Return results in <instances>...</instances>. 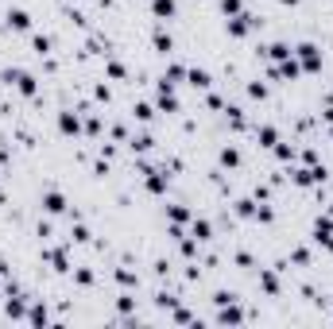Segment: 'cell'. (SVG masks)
Segmentation results:
<instances>
[{
    "label": "cell",
    "instance_id": "cell-1",
    "mask_svg": "<svg viewBox=\"0 0 333 329\" xmlns=\"http://www.w3.org/2000/svg\"><path fill=\"white\" fill-rule=\"evenodd\" d=\"M314 240L326 244V248H333V225L326 217H318V225H314Z\"/></svg>",
    "mask_w": 333,
    "mask_h": 329
},
{
    "label": "cell",
    "instance_id": "cell-2",
    "mask_svg": "<svg viewBox=\"0 0 333 329\" xmlns=\"http://www.w3.org/2000/svg\"><path fill=\"white\" fill-rule=\"evenodd\" d=\"M8 82H16V85H20V93H27V97L35 93V78H31V74H20V70L12 74V70H8Z\"/></svg>",
    "mask_w": 333,
    "mask_h": 329
},
{
    "label": "cell",
    "instance_id": "cell-3",
    "mask_svg": "<svg viewBox=\"0 0 333 329\" xmlns=\"http://www.w3.org/2000/svg\"><path fill=\"white\" fill-rule=\"evenodd\" d=\"M43 209H47V213H62V209H66V198H62L58 190L43 194Z\"/></svg>",
    "mask_w": 333,
    "mask_h": 329
},
{
    "label": "cell",
    "instance_id": "cell-4",
    "mask_svg": "<svg viewBox=\"0 0 333 329\" xmlns=\"http://www.w3.org/2000/svg\"><path fill=\"white\" fill-rule=\"evenodd\" d=\"M8 27H16V31H27V27H31V16H27L23 8H16V12H8Z\"/></svg>",
    "mask_w": 333,
    "mask_h": 329
},
{
    "label": "cell",
    "instance_id": "cell-5",
    "mask_svg": "<svg viewBox=\"0 0 333 329\" xmlns=\"http://www.w3.org/2000/svg\"><path fill=\"white\" fill-rule=\"evenodd\" d=\"M298 55H302V62H306V70H318V66H322V62H318V47H314V43H302V47H298Z\"/></svg>",
    "mask_w": 333,
    "mask_h": 329
},
{
    "label": "cell",
    "instance_id": "cell-6",
    "mask_svg": "<svg viewBox=\"0 0 333 329\" xmlns=\"http://www.w3.org/2000/svg\"><path fill=\"white\" fill-rule=\"evenodd\" d=\"M151 12H155L159 20H170V16H174V0H151Z\"/></svg>",
    "mask_w": 333,
    "mask_h": 329
},
{
    "label": "cell",
    "instance_id": "cell-7",
    "mask_svg": "<svg viewBox=\"0 0 333 329\" xmlns=\"http://www.w3.org/2000/svg\"><path fill=\"white\" fill-rule=\"evenodd\" d=\"M190 85H194V89H206V85H209V74H206V70H190Z\"/></svg>",
    "mask_w": 333,
    "mask_h": 329
},
{
    "label": "cell",
    "instance_id": "cell-8",
    "mask_svg": "<svg viewBox=\"0 0 333 329\" xmlns=\"http://www.w3.org/2000/svg\"><path fill=\"white\" fill-rule=\"evenodd\" d=\"M248 20H252V16H240V20H232V23H229V31H232V35H244V31H248Z\"/></svg>",
    "mask_w": 333,
    "mask_h": 329
},
{
    "label": "cell",
    "instance_id": "cell-9",
    "mask_svg": "<svg viewBox=\"0 0 333 329\" xmlns=\"http://www.w3.org/2000/svg\"><path fill=\"white\" fill-rule=\"evenodd\" d=\"M58 124H62V132H78V116H70V112H62Z\"/></svg>",
    "mask_w": 333,
    "mask_h": 329
},
{
    "label": "cell",
    "instance_id": "cell-10",
    "mask_svg": "<svg viewBox=\"0 0 333 329\" xmlns=\"http://www.w3.org/2000/svg\"><path fill=\"white\" fill-rule=\"evenodd\" d=\"M194 236L198 240H209V221H194Z\"/></svg>",
    "mask_w": 333,
    "mask_h": 329
},
{
    "label": "cell",
    "instance_id": "cell-11",
    "mask_svg": "<svg viewBox=\"0 0 333 329\" xmlns=\"http://www.w3.org/2000/svg\"><path fill=\"white\" fill-rule=\"evenodd\" d=\"M236 159H240V155H236L232 147H225V151H221V163H225V166H236Z\"/></svg>",
    "mask_w": 333,
    "mask_h": 329
},
{
    "label": "cell",
    "instance_id": "cell-12",
    "mask_svg": "<svg viewBox=\"0 0 333 329\" xmlns=\"http://www.w3.org/2000/svg\"><path fill=\"white\" fill-rule=\"evenodd\" d=\"M221 322H240V310H232V306L221 310Z\"/></svg>",
    "mask_w": 333,
    "mask_h": 329
},
{
    "label": "cell",
    "instance_id": "cell-13",
    "mask_svg": "<svg viewBox=\"0 0 333 329\" xmlns=\"http://www.w3.org/2000/svg\"><path fill=\"white\" fill-rule=\"evenodd\" d=\"M221 12L229 16V12H240V0H221Z\"/></svg>",
    "mask_w": 333,
    "mask_h": 329
},
{
    "label": "cell",
    "instance_id": "cell-14",
    "mask_svg": "<svg viewBox=\"0 0 333 329\" xmlns=\"http://www.w3.org/2000/svg\"><path fill=\"white\" fill-rule=\"evenodd\" d=\"M155 47H159V51H170V35H163V31H159V35H155Z\"/></svg>",
    "mask_w": 333,
    "mask_h": 329
},
{
    "label": "cell",
    "instance_id": "cell-15",
    "mask_svg": "<svg viewBox=\"0 0 333 329\" xmlns=\"http://www.w3.org/2000/svg\"><path fill=\"white\" fill-rule=\"evenodd\" d=\"M35 51H39V55H43V51H51V39H47V35H39V39H35Z\"/></svg>",
    "mask_w": 333,
    "mask_h": 329
},
{
    "label": "cell",
    "instance_id": "cell-16",
    "mask_svg": "<svg viewBox=\"0 0 333 329\" xmlns=\"http://www.w3.org/2000/svg\"><path fill=\"white\" fill-rule=\"evenodd\" d=\"M260 140L264 144H275V128H260Z\"/></svg>",
    "mask_w": 333,
    "mask_h": 329
},
{
    "label": "cell",
    "instance_id": "cell-17",
    "mask_svg": "<svg viewBox=\"0 0 333 329\" xmlns=\"http://www.w3.org/2000/svg\"><path fill=\"white\" fill-rule=\"evenodd\" d=\"M264 290H268V294H275V290H279V283L271 279V275H264Z\"/></svg>",
    "mask_w": 333,
    "mask_h": 329
},
{
    "label": "cell",
    "instance_id": "cell-18",
    "mask_svg": "<svg viewBox=\"0 0 333 329\" xmlns=\"http://www.w3.org/2000/svg\"><path fill=\"white\" fill-rule=\"evenodd\" d=\"M287 55H291V51H287L283 43H275V47H271V58H287Z\"/></svg>",
    "mask_w": 333,
    "mask_h": 329
},
{
    "label": "cell",
    "instance_id": "cell-19",
    "mask_svg": "<svg viewBox=\"0 0 333 329\" xmlns=\"http://www.w3.org/2000/svg\"><path fill=\"white\" fill-rule=\"evenodd\" d=\"M283 4H298V0H283Z\"/></svg>",
    "mask_w": 333,
    "mask_h": 329
}]
</instances>
